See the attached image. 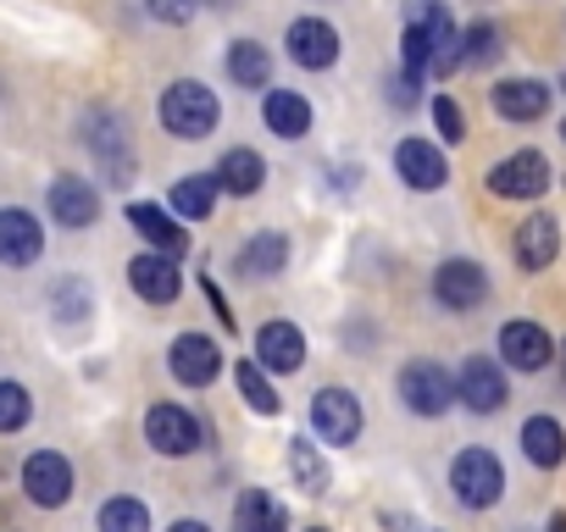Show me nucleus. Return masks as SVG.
Returning <instances> with one entry per match:
<instances>
[{
    "instance_id": "obj_1",
    "label": "nucleus",
    "mask_w": 566,
    "mask_h": 532,
    "mask_svg": "<svg viewBox=\"0 0 566 532\" xmlns=\"http://www.w3.org/2000/svg\"><path fill=\"white\" fill-rule=\"evenodd\" d=\"M156 111H161V128H167L172 139H211L217 123H222V100H217L200 78H178V84H167Z\"/></svg>"
},
{
    "instance_id": "obj_2",
    "label": "nucleus",
    "mask_w": 566,
    "mask_h": 532,
    "mask_svg": "<svg viewBox=\"0 0 566 532\" xmlns=\"http://www.w3.org/2000/svg\"><path fill=\"white\" fill-rule=\"evenodd\" d=\"M78 134H84L90 156L101 161V172H106L112 183H134V145H128V123H123V111H112V106H90V111L78 117Z\"/></svg>"
},
{
    "instance_id": "obj_3",
    "label": "nucleus",
    "mask_w": 566,
    "mask_h": 532,
    "mask_svg": "<svg viewBox=\"0 0 566 532\" xmlns=\"http://www.w3.org/2000/svg\"><path fill=\"white\" fill-rule=\"evenodd\" d=\"M450 488H455V499H461L467 510L500 504V493H505L500 455H494V449H461V455L450 460Z\"/></svg>"
},
{
    "instance_id": "obj_4",
    "label": "nucleus",
    "mask_w": 566,
    "mask_h": 532,
    "mask_svg": "<svg viewBox=\"0 0 566 532\" xmlns=\"http://www.w3.org/2000/svg\"><path fill=\"white\" fill-rule=\"evenodd\" d=\"M145 444H150L156 455H195V449L206 444V422H200L195 411L161 400V405L145 411Z\"/></svg>"
},
{
    "instance_id": "obj_5",
    "label": "nucleus",
    "mask_w": 566,
    "mask_h": 532,
    "mask_svg": "<svg viewBox=\"0 0 566 532\" xmlns=\"http://www.w3.org/2000/svg\"><path fill=\"white\" fill-rule=\"evenodd\" d=\"M23 493L40 510H62L73 499V460L62 449H34L23 460Z\"/></svg>"
},
{
    "instance_id": "obj_6",
    "label": "nucleus",
    "mask_w": 566,
    "mask_h": 532,
    "mask_svg": "<svg viewBox=\"0 0 566 532\" xmlns=\"http://www.w3.org/2000/svg\"><path fill=\"white\" fill-rule=\"evenodd\" d=\"M400 400L411 416H444L455 405V377L439 361H411L400 372Z\"/></svg>"
},
{
    "instance_id": "obj_7",
    "label": "nucleus",
    "mask_w": 566,
    "mask_h": 532,
    "mask_svg": "<svg viewBox=\"0 0 566 532\" xmlns=\"http://www.w3.org/2000/svg\"><path fill=\"white\" fill-rule=\"evenodd\" d=\"M549 189V161L538 150H516L489 167V194L494 200H538Z\"/></svg>"
},
{
    "instance_id": "obj_8",
    "label": "nucleus",
    "mask_w": 566,
    "mask_h": 532,
    "mask_svg": "<svg viewBox=\"0 0 566 532\" xmlns=\"http://www.w3.org/2000/svg\"><path fill=\"white\" fill-rule=\"evenodd\" d=\"M455 400L478 416H494L505 405V366L494 355H467L455 372Z\"/></svg>"
},
{
    "instance_id": "obj_9",
    "label": "nucleus",
    "mask_w": 566,
    "mask_h": 532,
    "mask_svg": "<svg viewBox=\"0 0 566 532\" xmlns=\"http://www.w3.org/2000/svg\"><path fill=\"white\" fill-rule=\"evenodd\" d=\"M433 300L444 311H478L489 300V273H483L478 260L455 255V260H444L439 273H433Z\"/></svg>"
},
{
    "instance_id": "obj_10",
    "label": "nucleus",
    "mask_w": 566,
    "mask_h": 532,
    "mask_svg": "<svg viewBox=\"0 0 566 532\" xmlns=\"http://www.w3.org/2000/svg\"><path fill=\"white\" fill-rule=\"evenodd\" d=\"M45 255V227L34 211L23 205H0V266H12V273H23V266H34Z\"/></svg>"
},
{
    "instance_id": "obj_11",
    "label": "nucleus",
    "mask_w": 566,
    "mask_h": 532,
    "mask_svg": "<svg viewBox=\"0 0 566 532\" xmlns=\"http://www.w3.org/2000/svg\"><path fill=\"white\" fill-rule=\"evenodd\" d=\"M361 400L350 394V389H317V400H312V427H317V438L323 444H356L361 438Z\"/></svg>"
},
{
    "instance_id": "obj_12",
    "label": "nucleus",
    "mask_w": 566,
    "mask_h": 532,
    "mask_svg": "<svg viewBox=\"0 0 566 532\" xmlns=\"http://www.w3.org/2000/svg\"><path fill=\"white\" fill-rule=\"evenodd\" d=\"M45 205H51V216L62 222V227H95L101 222V189L90 183V178H78V172H62V178H51V194H45Z\"/></svg>"
},
{
    "instance_id": "obj_13",
    "label": "nucleus",
    "mask_w": 566,
    "mask_h": 532,
    "mask_svg": "<svg viewBox=\"0 0 566 532\" xmlns=\"http://www.w3.org/2000/svg\"><path fill=\"white\" fill-rule=\"evenodd\" d=\"M167 366L184 389H211L217 372H222V350L206 339V333H178L172 350H167Z\"/></svg>"
},
{
    "instance_id": "obj_14",
    "label": "nucleus",
    "mask_w": 566,
    "mask_h": 532,
    "mask_svg": "<svg viewBox=\"0 0 566 532\" xmlns=\"http://www.w3.org/2000/svg\"><path fill=\"white\" fill-rule=\"evenodd\" d=\"M283 45H290V56L306 67V73H328L339 62V29L323 23V18H295L290 34H283Z\"/></svg>"
},
{
    "instance_id": "obj_15",
    "label": "nucleus",
    "mask_w": 566,
    "mask_h": 532,
    "mask_svg": "<svg viewBox=\"0 0 566 532\" xmlns=\"http://www.w3.org/2000/svg\"><path fill=\"white\" fill-rule=\"evenodd\" d=\"M511 255H516L522 273H544V266H555V255H560V222L549 211L522 216V227L511 238Z\"/></svg>"
},
{
    "instance_id": "obj_16",
    "label": "nucleus",
    "mask_w": 566,
    "mask_h": 532,
    "mask_svg": "<svg viewBox=\"0 0 566 532\" xmlns=\"http://www.w3.org/2000/svg\"><path fill=\"white\" fill-rule=\"evenodd\" d=\"M128 284H134V295L150 300V306H172L178 289H184L178 260H172V255H156V249H145V255L128 260Z\"/></svg>"
},
{
    "instance_id": "obj_17",
    "label": "nucleus",
    "mask_w": 566,
    "mask_h": 532,
    "mask_svg": "<svg viewBox=\"0 0 566 532\" xmlns=\"http://www.w3.org/2000/svg\"><path fill=\"white\" fill-rule=\"evenodd\" d=\"M395 172L411 183V189H444L450 183V161H444V150L433 145V139H400V150H395Z\"/></svg>"
},
{
    "instance_id": "obj_18",
    "label": "nucleus",
    "mask_w": 566,
    "mask_h": 532,
    "mask_svg": "<svg viewBox=\"0 0 566 532\" xmlns=\"http://www.w3.org/2000/svg\"><path fill=\"white\" fill-rule=\"evenodd\" d=\"M555 355V339L538 328V322H505L500 328V361L516 366V372H544Z\"/></svg>"
},
{
    "instance_id": "obj_19",
    "label": "nucleus",
    "mask_w": 566,
    "mask_h": 532,
    "mask_svg": "<svg viewBox=\"0 0 566 532\" xmlns=\"http://www.w3.org/2000/svg\"><path fill=\"white\" fill-rule=\"evenodd\" d=\"M306 361V333L295 322H266L255 333V366L261 372H301Z\"/></svg>"
},
{
    "instance_id": "obj_20",
    "label": "nucleus",
    "mask_w": 566,
    "mask_h": 532,
    "mask_svg": "<svg viewBox=\"0 0 566 532\" xmlns=\"http://www.w3.org/2000/svg\"><path fill=\"white\" fill-rule=\"evenodd\" d=\"M128 227H134V233H139V238H145L156 255H172V260H178V255L189 249V233H184V227L167 216V205L134 200V205H128Z\"/></svg>"
},
{
    "instance_id": "obj_21",
    "label": "nucleus",
    "mask_w": 566,
    "mask_h": 532,
    "mask_svg": "<svg viewBox=\"0 0 566 532\" xmlns=\"http://www.w3.org/2000/svg\"><path fill=\"white\" fill-rule=\"evenodd\" d=\"M489 100H494V111H500L505 123H538V117L549 111V89H544L538 78H500V84L489 89Z\"/></svg>"
},
{
    "instance_id": "obj_22",
    "label": "nucleus",
    "mask_w": 566,
    "mask_h": 532,
    "mask_svg": "<svg viewBox=\"0 0 566 532\" xmlns=\"http://www.w3.org/2000/svg\"><path fill=\"white\" fill-rule=\"evenodd\" d=\"M261 117H266V134H277V139H306L312 134V100L301 89H266Z\"/></svg>"
},
{
    "instance_id": "obj_23",
    "label": "nucleus",
    "mask_w": 566,
    "mask_h": 532,
    "mask_svg": "<svg viewBox=\"0 0 566 532\" xmlns=\"http://www.w3.org/2000/svg\"><path fill=\"white\" fill-rule=\"evenodd\" d=\"M283 266H290V238H283V233H255L233 255V273L239 278H277Z\"/></svg>"
},
{
    "instance_id": "obj_24",
    "label": "nucleus",
    "mask_w": 566,
    "mask_h": 532,
    "mask_svg": "<svg viewBox=\"0 0 566 532\" xmlns=\"http://www.w3.org/2000/svg\"><path fill=\"white\" fill-rule=\"evenodd\" d=\"M211 178H217V189H222V194H255V189L266 183V161H261L255 150L233 145V150L217 161V172H211Z\"/></svg>"
},
{
    "instance_id": "obj_25",
    "label": "nucleus",
    "mask_w": 566,
    "mask_h": 532,
    "mask_svg": "<svg viewBox=\"0 0 566 532\" xmlns=\"http://www.w3.org/2000/svg\"><path fill=\"white\" fill-rule=\"evenodd\" d=\"M522 455H527L533 466L555 471V466L566 460V433H560V422H555V416H527V422H522Z\"/></svg>"
},
{
    "instance_id": "obj_26",
    "label": "nucleus",
    "mask_w": 566,
    "mask_h": 532,
    "mask_svg": "<svg viewBox=\"0 0 566 532\" xmlns=\"http://www.w3.org/2000/svg\"><path fill=\"white\" fill-rule=\"evenodd\" d=\"M217 178L211 172H195V178H178L172 183V194H167V205H172V216H184V222H200V216H211L217 211Z\"/></svg>"
},
{
    "instance_id": "obj_27",
    "label": "nucleus",
    "mask_w": 566,
    "mask_h": 532,
    "mask_svg": "<svg viewBox=\"0 0 566 532\" xmlns=\"http://www.w3.org/2000/svg\"><path fill=\"white\" fill-rule=\"evenodd\" d=\"M228 78H233L239 89H266V84H272V56H266V45L233 40V45H228Z\"/></svg>"
},
{
    "instance_id": "obj_28",
    "label": "nucleus",
    "mask_w": 566,
    "mask_h": 532,
    "mask_svg": "<svg viewBox=\"0 0 566 532\" xmlns=\"http://www.w3.org/2000/svg\"><path fill=\"white\" fill-rule=\"evenodd\" d=\"M233 526H239V532H290V521H283L277 499L261 493V488H250V493L233 504Z\"/></svg>"
},
{
    "instance_id": "obj_29",
    "label": "nucleus",
    "mask_w": 566,
    "mask_h": 532,
    "mask_svg": "<svg viewBox=\"0 0 566 532\" xmlns=\"http://www.w3.org/2000/svg\"><path fill=\"white\" fill-rule=\"evenodd\" d=\"M290 477L301 482V493H328V460H323V449L317 444H306V438H295L290 444Z\"/></svg>"
},
{
    "instance_id": "obj_30",
    "label": "nucleus",
    "mask_w": 566,
    "mask_h": 532,
    "mask_svg": "<svg viewBox=\"0 0 566 532\" xmlns=\"http://www.w3.org/2000/svg\"><path fill=\"white\" fill-rule=\"evenodd\" d=\"M95 526H101V532H150V510H145V499L117 493V499H106V504H101Z\"/></svg>"
},
{
    "instance_id": "obj_31",
    "label": "nucleus",
    "mask_w": 566,
    "mask_h": 532,
    "mask_svg": "<svg viewBox=\"0 0 566 532\" xmlns=\"http://www.w3.org/2000/svg\"><path fill=\"white\" fill-rule=\"evenodd\" d=\"M233 383H239V394H244V405H250L255 416H277V389L266 383V372H261L255 361H239V366H233Z\"/></svg>"
},
{
    "instance_id": "obj_32",
    "label": "nucleus",
    "mask_w": 566,
    "mask_h": 532,
    "mask_svg": "<svg viewBox=\"0 0 566 532\" xmlns=\"http://www.w3.org/2000/svg\"><path fill=\"white\" fill-rule=\"evenodd\" d=\"M461 51H467V67H494V62L505 56L494 23H472V29H461Z\"/></svg>"
},
{
    "instance_id": "obj_33",
    "label": "nucleus",
    "mask_w": 566,
    "mask_h": 532,
    "mask_svg": "<svg viewBox=\"0 0 566 532\" xmlns=\"http://www.w3.org/2000/svg\"><path fill=\"white\" fill-rule=\"evenodd\" d=\"M34 416V394L12 377H0V433H23Z\"/></svg>"
},
{
    "instance_id": "obj_34",
    "label": "nucleus",
    "mask_w": 566,
    "mask_h": 532,
    "mask_svg": "<svg viewBox=\"0 0 566 532\" xmlns=\"http://www.w3.org/2000/svg\"><path fill=\"white\" fill-rule=\"evenodd\" d=\"M51 306H56L62 322H84V317H90V289L73 284V278H62V284L51 289Z\"/></svg>"
},
{
    "instance_id": "obj_35",
    "label": "nucleus",
    "mask_w": 566,
    "mask_h": 532,
    "mask_svg": "<svg viewBox=\"0 0 566 532\" xmlns=\"http://www.w3.org/2000/svg\"><path fill=\"white\" fill-rule=\"evenodd\" d=\"M433 123H439V139H444V145H461V139H467L461 106H455L450 95H433Z\"/></svg>"
},
{
    "instance_id": "obj_36",
    "label": "nucleus",
    "mask_w": 566,
    "mask_h": 532,
    "mask_svg": "<svg viewBox=\"0 0 566 532\" xmlns=\"http://www.w3.org/2000/svg\"><path fill=\"white\" fill-rule=\"evenodd\" d=\"M150 18H161V23L184 29V23L195 18V0H150Z\"/></svg>"
},
{
    "instance_id": "obj_37",
    "label": "nucleus",
    "mask_w": 566,
    "mask_h": 532,
    "mask_svg": "<svg viewBox=\"0 0 566 532\" xmlns=\"http://www.w3.org/2000/svg\"><path fill=\"white\" fill-rule=\"evenodd\" d=\"M417 84H422V78H411V73L400 67V73L389 78V89H395V106H417Z\"/></svg>"
},
{
    "instance_id": "obj_38",
    "label": "nucleus",
    "mask_w": 566,
    "mask_h": 532,
    "mask_svg": "<svg viewBox=\"0 0 566 532\" xmlns=\"http://www.w3.org/2000/svg\"><path fill=\"white\" fill-rule=\"evenodd\" d=\"M200 289H206V300H211V311H217V317H222V328H233V311H228V306H222V289H217V284H211V273H206V278H200Z\"/></svg>"
},
{
    "instance_id": "obj_39",
    "label": "nucleus",
    "mask_w": 566,
    "mask_h": 532,
    "mask_svg": "<svg viewBox=\"0 0 566 532\" xmlns=\"http://www.w3.org/2000/svg\"><path fill=\"white\" fill-rule=\"evenodd\" d=\"M167 532H211V526H206V521H172Z\"/></svg>"
},
{
    "instance_id": "obj_40",
    "label": "nucleus",
    "mask_w": 566,
    "mask_h": 532,
    "mask_svg": "<svg viewBox=\"0 0 566 532\" xmlns=\"http://www.w3.org/2000/svg\"><path fill=\"white\" fill-rule=\"evenodd\" d=\"M549 532H566V515H549Z\"/></svg>"
},
{
    "instance_id": "obj_41",
    "label": "nucleus",
    "mask_w": 566,
    "mask_h": 532,
    "mask_svg": "<svg viewBox=\"0 0 566 532\" xmlns=\"http://www.w3.org/2000/svg\"><path fill=\"white\" fill-rule=\"evenodd\" d=\"M306 532H328V526H306Z\"/></svg>"
},
{
    "instance_id": "obj_42",
    "label": "nucleus",
    "mask_w": 566,
    "mask_h": 532,
    "mask_svg": "<svg viewBox=\"0 0 566 532\" xmlns=\"http://www.w3.org/2000/svg\"><path fill=\"white\" fill-rule=\"evenodd\" d=\"M560 139H566V123H560Z\"/></svg>"
},
{
    "instance_id": "obj_43",
    "label": "nucleus",
    "mask_w": 566,
    "mask_h": 532,
    "mask_svg": "<svg viewBox=\"0 0 566 532\" xmlns=\"http://www.w3.org/2000/svg\"><path fill=\"white\" fill-rule=\"evenodd\" d=\"M560 89H566V78H560Z\"/></svg>"
}]
</instances>
